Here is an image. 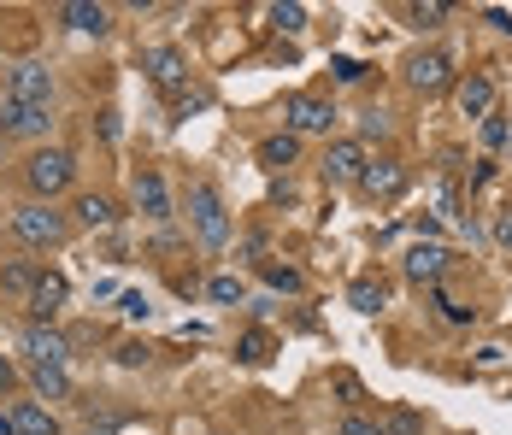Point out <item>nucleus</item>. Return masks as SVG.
I'll return each mask as SVG.
<instances>
[{"label": "nucleus", "mask_w": 512, "mask_h": 435, "mask_svg": "<svg viewBox=\"0 0 512 435\" xmlns=\"http://www.w3.org/2000/svg\"><path fill=\"white\" fill-rule=\"evenodd\" d=\"M336 124V106L324 95H295L289 100V136H318Z\"/></svg>", "instance_id": "obj_4"}, {"label": "nucleus", "mask_w": 512, "mask_h": 435, "mask_svg": "<svg viewBox=\"0 0 512 435\" xmlns=\"http://www.w3.org/2000/svg\"><path fill=\"white\" fill-rule=\"evenodd\" d=\"M136 206H142L148 218H171V194H165V177H159V171H142V177H136Z\"/></svg>", "instance_id": "obj_15"}, {"label": "nucleus", "mask_w": 512, "mask_h": 435, "mask_svg": "<svg viewBox=\"0 0 512 435\" xmlns=\"http://www.w3.org/2000/svg\"><path fill=\"white\" fill-rule=\"evenodd\" d=\"M206 294H212L218 306H236L248 289H242V277H212V289H206Z\"/></svg>", "instance_id": "obj_23"}, {"label": "nucleus", "mask_w": 512, "mask_h": 435, "mask_svg": "<svg viewBox=\"0 0 512 435\" xmlns=\"http://www.w3.org/2000/svg\"><path fill=\"white\" fill-rule=\"evenodd\" d=\"M0 124H6V95H0Z\"/></svg>", "instance_id": "obj_38"}, {"label": "nucleus", "mask_w": 512, "mask_h": 435, "mask_svg": "<svg viewBox=\"0 0 512 435\" xmlns=\"http://www.w3.org/2000/svg\"><path fill=\"white\" fill-rule=\"evenodd\" d=\"M59 18H65L71 30H83V36H106V30H112V12H106V6H95V0H71Z\"/></svg>", "instance_id": "obj_14"}, {"label": "nucleus", "mask_w": 512, "mask_h": 435, "mask_svg": "<svg viewBox=\"0 0 512 435\" xmlns=\"http://www.w3.org/2000/svg\"><path fill=\"white\" fill-rule=\"evenodd\" d=\"M336 77H342V83H359V77H365V65H354V59H342V65H336Z\"/></svg>", "instance_id": "obj_34"}, {"label": "nucleus", "mask_w": 512, "mask_h": 435, "mask_svg": "<svg viewBox=\"0 0 512 435\" xmlns=\"http://www.w3.org/2000/svg\"><path fill=\"white\" fill-rule=\"evenodd\" d=\"M12 236L24 247H53V242H65V218L48 212V206H18L12 212Z\"/></svg>", "instance_id": "obj_3"}, {"label": "nucleus", "mask_w": 512, "mask_h": 435, "mask_svg": "<svg viewBox=\"0 0 512 435\" xmlns=\"http://www.w3.org/2000/svg\"><path fill=\"white\" fill-rule=\"evenodd\" d=\"M77 218H83L89 230H101V224H112L118 212H112V200H106V194H83V200H77Z\"/></svg>", "instance_id": "obj_20"}, {"label": "nucleus", "mask_w": 512, "mask_h": 435, "mask_svg": "<svg viewBox=\"0 0 512 435\" xmlns=\"http://www.w3.org/2000/svg\"><path fill=\"white\" fill-rule=\"evenodd\" d=\"M59 306H65V277H48V271H42V283L30 294V324H53Z\"/></svg>", "instance_id": "obj_11"}, {"label": "nucleus", "mask_w": 512, "mask_h": 435, "mask_svg": "<svg viewBox=\"0 0 512 435\" xmlns=\"http://www.w3.org/2000/svg\"><path fill=\"white\" fill-rule=\"evenodd\" d=\"M142 359H148V347H142V341H124V347H118V365H142Z\"/></svg>", "instance_id": "obj_31"}, {"label": "nucleus", "mask_w": 512, "mask_h": 435, "mask_svg": "<svg viewBox=\"0 0 512 435\" xmlns=\"http://www.w3.org/2000/svg\"><path fill=\"white\" fill-rule=\"evenodd\" d=\"M265 283H271V289H301V271H289V265H271V259H265Z\"/></svg>", "instance_id": "obj_24"}, {"label": "nucleus", "mask_w": 512, "mask_h": 435, "mask_svg": "<svg viewBox=\"0 0 512 435\" xmlns=\"http://www.w3.org/2000/svg\"><path fill=\"white\" fill-rule=\"evenodd\" d=\"M483 142H489V147H501V142H507V124H501V118H495V112H489V118H483Z\"/></svg>", "instance_id": "obj_30"}, {"label": "nucleus", "mask_w": 512, "mask_h": 435, "mask_svg": "<svg viewBox=\"0 0 512 435\" xmlns=\"http://www.w3.org/2000/svg\"><path fill=\"white\" fill-rule=\"evenodd\" d=\"M12 383H18V377H12V365L0 359V394H12Z\"/></svg>", "instance_id": "obj_35"}, {"label": "nucleus", "mask_w": 512, "mask_h": 435, "mask_svg": "<svg viewBox=\"0 0 512 435\" xmlns=\"http://www.w3.org/2000/svg\"><path fill=\"white\" fill-rule=\"evenodd\" d=\"M118 306H124V312H130V318H148V300H142V294H124V300H118Z\"/></svg>", "instance_id": "obj_33"}, {"label": "nucleus", "mask_w": 512, "mask_h": 435, "mask_svg": "<svg viewBox=\"0 0 512 435\" xmlns=\"http://www.w3.org/2000/svg\"><path fill=\"white\" fill-rule=\"evenodd\" d=\"M407 83L418 95H442V89L454 83V59H448V53H418L407 65Z\"/></svg>", "instance_id": "obj_5"}, {"label": "nucleus", "mask_w": 512, "mask_h": 435, "mask_svg": "<svg viewBox=\"0 0 512 435\" xmlns=\"http://www.w3.org/2000/svg\"><path fill=\"white\" fill-rule=\"evenodd\" d=\"M12 430L18 435H59V424H53L42 406H18V412H12Z\"/></svg>", "instance_id": "obj_17"}, {"label": "nucleus", "mask_w": 512, "mask_h": 435, "mask_svg": "<svg viewBox=\"0 0 512 435\" xmlns=\"http://www.w3.org/2000/svg\"><path fill=\"white\" fill-rule=\"evenodd\" d=\"M0 130H12V136H42L48 130V106H18V100H6V124Z\"/></svg>", "instance_id": "obj_16"}, {"label": "nucleus", "mask_w": 512, "mask_h": 435, "mask_svg": "<svg viewBox=\"0 0 512 435\" xmlns=\"http://www.w3.org/2000/svg\"><path fill=\"white\" fill-rule=\"evenodd\" d=\"M48 95H53V83L42 65H18L6 77V100H18V106H48Z\"/></svg>", "instance_id": "obj_7"}, {"label": "nucleus", "mask_w": 512, "mask_h": 435, "mask_svg": "<svg viewBox=\"0 0 512 435\" xmlns=\"http://www.w3.org/2000/svg\"><path fill=\"white\" fill-rule=\"evenodd\" d=\"M460 112L465 118H489V112H495V83H489L483 71H471L460 83Z\"/></svg>", "instance_id": "obj_13"}, {"label": "nucleus", "mask_w": 512, "mask_h": 435, "mask_svg": "<svg viewBox=\"0 0 512 435\" xmlns=\"http://www.w3.org/2000/svg\"><path fill=\"white\" fill-rule=\"evenodd\" d=\"M383 435H424V418H418V412H395V418L383 424Z\"/></svg>", "instance_id": "obj_26"}, {"label": "nucleus", "mask_w": 512, "mask_h": 435, "mask_svg": "<svg viewBox=\"0 0 512 435\" xmlns=\"http://www.w3.org/2000/svg\"><path fill=\"white\" fill-rule=\"evenodd\" d=\"M24 177H30V189H36V194H59V189H71V177H77V159H71L65 147H42V153H30Z\"/></svg>", "instance_id": "obj_2"}, {"label": "nucleus", "mask_w": 512, "mask_h": 435, "mask_svg": "<svg viewBox=\"0 0 512 435\" xmlns=\"http://www.w3.org/2000/svg\"><path fill=\"white\" fill-rule=\"evenodd\" d=\"M189 224H195V236H201L206 247H224V242H230V218H224V200L206 189V183H195V189H189Z\"/></svg>", "instance_id": "obj_1"}, {"label": "nucleus", "mask_w": 512, "mask_h": 435, "mask_svg": "<svg viewBox=\"0 0 512 435\" xmlns=\"http://www.w3.org/2000/svg\"><path fill=\"white\" fill-rule=\"evenodd\" d=\"M36 283H42V271H30V265H18V259H12V265H6V271H0V289L24 294V300H30V294H36Z\"/></svg>", "instance_id": "obj_19"}, {"label": "nucleus", "mask_w": 512, "mask_h": 435, "mask_svg": "<svg viewBox=\"0 0 512 435\" xmlns=\"http://www.w3.org/2000/svg\"><path fill=\"white\" fill-rule=\"evenodd\" d=\"M36 394H42V400H65V394H71L65 365H36Z\"/></svg>", "instance_id": "obj_18"}, {"label": "nucleus", "mask_w": 512, "mask_h": 435, "mask_svg": "<svg viewBox=\"0 0 512 435\" xmlns=\"http://www.w3.org/2000/svg\"><path fill=\"white\" fill-rule=\"evenodd\" d=\"M495 242L512 253V212H501V218H495Z\"/></svg>", "instance_id": "obj_32"}, {"label": "nucleus", "mask_w": 512, "mask_h": 435, "mask_svg": "<svg viewBox=\"0 0 512 435\" xmlns=\"http://www.w3.org/2000/svg\"><path fill=\"white\" fill-rule=\"evenodd\" d=\"M442 271H448V247H436V242H418V247L407 253V277H412V283H436Z\"/></svg>", "instance_id": "obj_12"}, {"label": "nucleus", "mask_w": 512, "mask_h": 435, "mask_svg": "<svg viewBox=\"0 0 512 435\" xmlns=\"http://www.w3.org/2000/svg\"><path fill=\"white\" fill-rule=\"evenodd\" d=\"M0 435H18V430H12V418H6V412H0Z\"/></svg>", "instance_id": "obj_37"}, {"label": "nucleus", "mask_w": 512, "mask_h": 435, "mask_svg": "<svg viewBox=\"0 0 512 435\" xmlns=\"http://www.w3.org/2000/svg\"><path fill=\"white\" fill-rule=\"evenodd\" d=\"M89 435H118V424H112V418H101V424H89Z\"/></svg>", "instance_id": "obj_36"}, {"label": "nucleus", "mask_w": 512, "mask_h": 435, "mask_svg": "<svg viewBox=\"0 0 512 435\" xmlns=\"http://www.w3.org/2000/svg\"><path fill=\"white\" fill-rule=\"evenodd\" d=\"M24 353H30L36 365H65V336H59L53 324H30V330H24Z\"/></svg>", "instance_id": "obj_9"}, {"label": "nucleus", "mask_w": 512, "mask_h": 435, "mask_svg": "<svg viewBox=\"0 0 512 435\" xmlns=\"http://www.w3.org/2000/svg\"><path fill=\"white\" fill-rule=\"evenodd\" d=\"M359 189L371 194V200H395V194L407 189V171H401L395 159H365V171H359Z\"/></svg>", "instance_id": "obj_6"}, {"label": "nucleus", "mask_w": 512, "mask_h": 435, "mask_svg": "<svg viewBox=\"0 0 512 435\" xmlns=\"http://www.w3.org/2000/svg\"><path fill=\"white\" fill-rule=\"evenodd\" d=\"M442 18H448V6H412V24H424V30L442 24Z\"/></svg>", "instance_id": "obj_29"}, {"label": "nucleus", "mask_w": 512, "mask_h": 435, "mask_svg": "<svg viewBox=\"0 0 512 435\" xmlns=\"http://www.w3.org/2000/svg\"><path fill=\"white\" fill-rule=\"evenodd\" d=\"M295 153H301V136H265V142H259V159H265V165H289Z\"/></svg>", "instance_id": "obj_21"}, {"label": "nucleus", "mask_w": 512, "mask_h": 435, "mask_svg": "<svg viewBox=\"0 0 512 435\" xmlns=\"http://www.w3.org/2000/svg\"><path fill=\"white\" fill-rule=\"evenodd\" d=\"M348 300H354V312H377V306L389 300V289H383V283H371V277H359L354 289H348Z\"/></svg>", "instance_id": "obj_22"}, {"label": "nucleus", "mask_w": 512, "mask_h": 435, "mask_svg": "<svg viewBox=\"0 0 512 435\" xmlns=\"http://www.w3.org/2000/svg\"><path fill=\"white\" fill-rule=\"evenodd\" d=\"M271 18H277L283 30H301V24H307V12H301V6H271Z\"/></svg>", "instance_id": "obj_28"}, {"label": "nucleus", "mask_w": 512, "mask_h": 435, "mask_svg": "<svg viewBox=\"0 0 512 435\" xmlns=\"http://www.w3.org/2000/svg\"><path fill=\"white\" fill-rule=\"evenodd\" d=\"M242 359H248V365H259V359H271V336H265V330H254V336H242Z\"/></svg>", "instance_id": "obj_25"}, {"label": "nucleus", "mask_w": 512, "mask_h": 435, "mask_svg": "<svg viewBox=\"0 0 512 435\" xmlns=\"http://www.w3.org/2000/svg\"><path fill=\"white\" fill-rule=\"evenodd\" d=\"M342 435H383V424H377V418H342Z\"/></svg>", "instance_id": "obj_27"}, {"label": "nucleus", "mask_w": 512, "mask_h": 435, "mask_svg": "<svg viewBox=\"0 0 512 435\" xmlns=\"http://www.w3.org/2000/svg\"><path fill=\"white\" fill-rule=\"evenodd\" d=\"M142 65H148V77H154L159 89H177V83L189 77V65H183V53L177 48H148L142 53Z\"/></svg>", "instance_id": "obj_10"}, {"label": "nucleus", "mask_w": 512, "mask_h": 435, "mask_svg": "<svg viewBox=\"0 0 512 435\" xmlns=\"http://www.w3.org/2000/svg\"><path fill=\"white\" fill-rule=\"evenodd\" d=\"M359 171H365V142H330L324 177H330V183H359Z\"/></svg>", "instance_id": "obj_8"}]
</instances>
